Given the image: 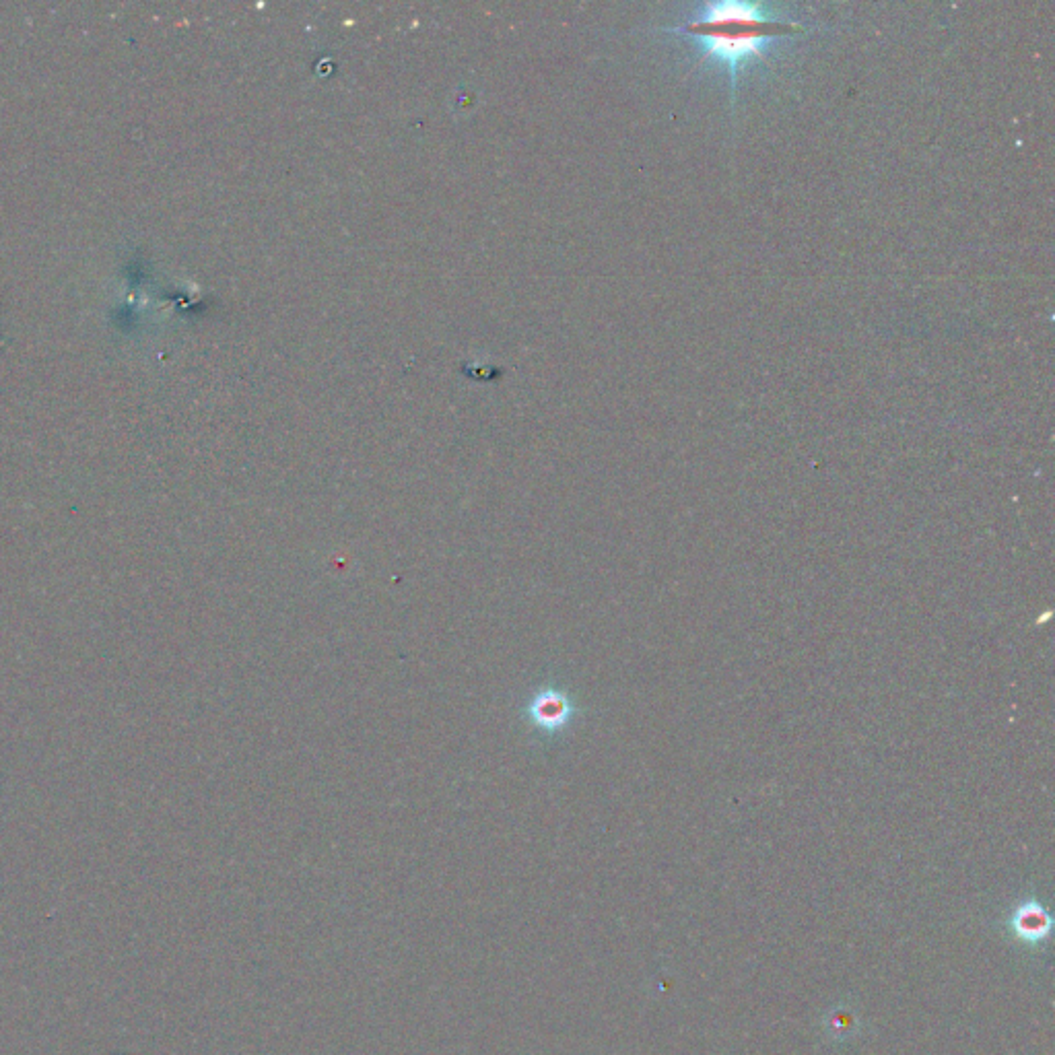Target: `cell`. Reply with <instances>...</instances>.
Returning <instances> with one entry per match:
<instances>
[{
    "mask_svg": "<svg viewBox=\"0 0 1055 1055\" xmlns=\"http://www.w3.org/2000/svg\"><path fill=\"white\" fill-rule=\"evenodd\" d=\"M668 31L695 40L701 46L703 62L711 60L728 71L734 97L740 73L748 62L763 60L771 42L802 36L806 29L792 21L775 19L757 5L713 3L703 5L697 19L668 27Z\"/></svg>",
    "mask_w": 1055,
    "mask_h": 1055,
    "instance_id": "6da1fadb",
    "label": "cell"
},
{
    "mask_svg": "<svg viewBox=\"0 0 1055 1055\" xmlns=\"http://www.w3.org/2000/svg\"><path fill=\"white\" fill-rule=\"evenodd\" d=\"M575 716V705L571 697L557 687L538 689L526 703V718L532 728L544 734L563 732Z\"/></svg>",
    "mask_w": 1055,
    "mask_h": 1055,
    "instance_id": "7a4b0ae2",
    "label": "cell"
},
{
    "mask_svg": "<svg viewBox=\"0 0 1055 1055\" xmlns=\"http://www.w3.org/2000/svg\"><path fill=\"white\" fill-rule=\"evenodd\" d=\"M1012 928L1016 932L1018 938H1023L1025 942H1041L1047 934H1049V928H1051V920L1049 915L1045 913V909L1031 901V903H1025L1020 905L1012 917Z\"/></svg>",
    "mask_w": 1055,
    "mask_h": 1055,
    "instance_id": "3957f363",
    "label": "cell"
}]
</instances>
